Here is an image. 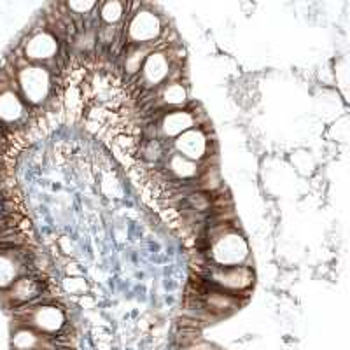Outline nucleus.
I'll return each instance as SVG.
<instances>
[{
    "mask_svg": "<svg viewBox=\"0 0 350 350\" xmlns=\"http://www.w3.org/2000/svg\"><path fill=\"white\" fill-rule=\"evenodd\" d=\"M18 77H20V88L27 104L39 105L48 98L49 90H51V77L46 68L27 67L20 72Z\"/></svg>",
    "mask_w": 350,
    "mask_h": 350,
    "instance_id": "obj_1",
    "label": "nucleus"
},
{
    "mask_svg": "<svg viewBox=\"0 0 350 350\" xmlns=\"http://www.w3.org/2000/svg\"><path fill=\"white\" fill-rule=\"evenodd\" d=\"M27 326L33 327L39 333L51 336L64 329L65 326V314L62 308L55 305H42L32 308L27 315Z\"/></svg>",
    "mask_w": 350,
    "mask_h": 350,
    "instance_id": "obj_2",
    "label": "nucleus"
},
{
    "mask_svg": "<svg viewBox=\"0 0 350 350\" xmlns=\"http://www.w3.org/2000/svg\"><path fill=\"white\" fill-rule=\"evenodd\" d=\"M28 114V104L14 90L0 92V126H12L25 120Z\"/></svg>",
    "mask_w": 350,
    "mask_h": 350,
    "instance_id": "obj_3",
    "label": "nucleus"
},
{
    "mask_svg": "<svg viewBox=\"0 0 350 350\" xmlns=\"http://www.w3.org/2000/svg\"><path fill=\"white\" fill-rule=\"evenodd\" d=\"M42 280L36 279V277L27 273L25 277H20L16 282L9 287L8 298L14 305H25V303H32L36 299L42 298Z\"/></svg>",
    "mask_w": 350,
    "mask_h": 350,
    "instance_id": "obj_4",
    "label": "nucleus"
},
{
    "mask_svg": "<svg viewBox=\"0 0 350 350\" xmlns=\"http://www.w3.org/2000/svg\"><path fill=\"white\" fill-rule=\"evenodd\" d=\"M25 51L32 62H48L58 53V40L49 32H39L28 40Z\"/></svg>",
    "mask_w": 350,
    "mask_h": 350,
    "instance_id": "obj_5",
    "label": "nucleus"
},
{
    "mask_svg": "<svg viewBox=\"0 0 350 350\" xmlns=\"http://www.w3.org/2000/svg\"><path fill=\"white\" fill-rule=\"evenodd\" d=\"M177 149H179L184 156V158L187 159H202L203 156H205V152L208 151V142L207 139H205V135H203L202 131L200 130H187L184 131V135H180L179 139H177Z\"/></svg>",
    "mask_w": 350,
    "mask_h": 350,
    "instance_id": "obj_6",
    "label": "nucleus"
},
{
    "mask_svg": "<svg viewBox=\"0 0 350 350\" xmlns=\"http://www.w3.org/2000/svg\"><path fill=\"white\" fill-rule=\"evenodd\" d=\"M49 336L30 326H21L12 333L11 345L14 350H46Z\"/></svg>",
    "mask_w": 350,
    "mask_h": 350,
    "instance_id": "obj_7",
    "label": "nucleus"
},
{
    "mask_svg": "<svg viewBox=\"0 0 350 350\" xmlns=\"http://www.w3.org/2000/svg\"><path fill=\"white\" fill-rule=\"evenodd\" d=\"M142 81L144 84L142 86L146 88H152V86H158L165 77L168 76V60L165 58L163 55H151L146 62L142 68Z\"/></svg>",
    "mask_w": 350,
    "mask_h": 350,
    "instance_id": "obj_8",
    "label": "nucleus"
},
{
    "mask_svg": "<svg viewBox=\"0 0 350 350\" xmlns=\"http://www.w3.org/2000/svg\"><path fill=\"white\" fill-rule=\"evenodd\" d=\"M195 123L191 112L174 111L167 114L161 121V128H163L165 135H183V131H187Z\"/></svg>",
    "mask_w": 350,
    "mask_h": 350,
    "instance_id": "obj_9",
    "label": "nucleus"
},
{
    "mask_svg": "<svg viewBox=\"0 0 350 350\" xmlns=\"http://www.w3.org/2000/svg\"><path fill=\"white\" fill-rule=\"evenodd\" d=\"M184 96H186V93L183 90V84H170L165 90V102L167 104H180V102H184Z\"/></svg>",
    "mask_w": 350,
    "mask_h": 350,
    "instance_id": "obj_10",
    "label": "nucleus"
},
{
    "mask_svg": "<svg viewBox=\"0 0 350 350\" xmlns=\"http://www.w3.org/2000/svg\"><path fill=\"white\" fill-rule=\"evenodd\" d=\"M123 14V5L118 4V2H112V4H105L104 9H102V18L109 23L112 21H118Z\"/></svg>",
    "mask_w": 350,
    "mask_h": 350,
    "instance_id": "obj_11",
    "label": "nucleus"
},
{
    "mask_svg": "<svg viewBox=\"0 0 350 350\" xmlns=\"http://www.w3.org/2000/svg\"><path fill=\"white\" fill-rule=\"evenodd\" d=\"M0 208H2V202H0Z\"/></svg>",
    "mask_w": 350,
    "mask_h": 350,
    "instance_id": "obj_12",
    "label": "nucleus"
}]
</instances>
